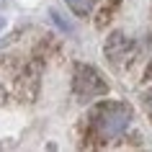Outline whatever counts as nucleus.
<instances>
[{"instance_id": "obj_1", "label": "nucleus", "mask_w": 152, "mask_h": 152, "mask_svg": "<svg viewBox=\"0 0 152 152\" xmlns=\"http://www.w3.org/2000/svg\"><path fill=\"white\" fill-rule=\"evenodd\" d=\"M132 121V108L126 103H103L93 113V129L101 139H113L126 132Z\"/></svg>"}, {"instance_id": "obj_2", "label": "nucleus", "mask_w": 152, "mask_h": 152, "mask_svg": "<svg viewBox=\"0 0 152 152\" xmlns=\"http://www.w3.org/2000/svg\"><path fill=\"white\" fill-rule=\"evenodd\" d=\"M75 90H77L80 96L93 98V96L106 93V83L93 67H77V72H75Z\"/></svg>"}, {"instance_id": "obj_3", "label": "nucleus", "mask_w": 152, "mask_h": 152, "mask_svg": "<svg viewBox=\"0 0 152 152\" xmlns=\"http://www.w3.org/2000/svg\"><path fill=\"white\" fill-rule=\"evenodd\" d=\"M106 54L111 57L113 62H121L124 57L132 54V41L124 34H113L111 39H108V44H106Z\"/></svg>"}, {"instance_id": "obj_4", "label": "nucleus", "mask_w": 152, "mask_h": 152, "mask_svg": "<svg viewBox=\"0 0 152 152\" xmlns=\"http://www.w3.org/2000/svg\"><path fill=\"white\" fill-rule=\"evenodd\" d=\"M67 5H70V10H75L77 16H88L90 8H93V0H64Z\"/></svg>"}, {"instance_id": "obj_5", "label": "nucleus", "mask_w": 152, "mask_h": 152, "mask_svg": "<svg viewBox=\"0 0 152 152\" xmlns=\"http://www.w3.org/2000/svg\"><path fill=\"white\" fill-rule=\"evenodd\" d=\"M147 106H150V111H152V90H150V96H147Z\"/></svg>"}]
</instances>
